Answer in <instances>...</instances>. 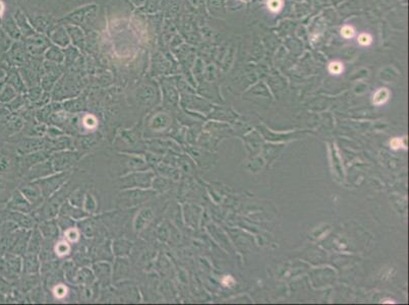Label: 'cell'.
I'll use <instances>...</instances> for the list:
<instances>
[{
	"label": "cell",
	"instance_id": "cell-22",
	"mask_svg": "<svg viewBox=\"0 0 409 305\" xmlns=\"http://www.w3.org/2000/svg\"><path fill=\"white\" fill-rule=\"evenodd\" d=\"M66 235H67L68 239H69V240H71V241H75V240L78 238V236H79L76 230H70V231H68Z\"/></svg>",
	"mask_w": 409,
	"mask_h": 305
},
{
	"label": "cell",
	"instance_id": "cell-14",
	"mask_svg": "<svg viewBox=\"0 0 409 305\" xmlns=\"http://www.w3.org/2000/svg\"><path fill=\"white\" fill-rule=\"evenodd\" d=\"M268 6H269L271 12L277 13L282 7V1H281V0H269Z\"/></svg>",
	"mask_w": 409,
	"mask_h": 305
},
{
	"label": "cell",
	"instance_id": "cell-20",
	"mask_svg": "<svg viewBox=\"0 0 409 305\" xmlns=\"http://www.w3.org/2000/svg\"><path fill=\"white\" fill-rule=\"evenodd\" d=\"M66 294V289L63 286H58L55 289V295L57 297H63Z\"/></svg>",
	"mask_w": 409,
	"mask_h": 305
},
{
	"label": "cell",
	"instance_id": "cell-2",
	"mask_svg": "<svg viewBox=\"0 0 409 305\" xmlns=\"http://www.w3.org/2000/svg\"><path fill=\"white\" fill-rule=\"evenodd\" d=\"M51 41L49 38H46L42 35L35 34L27 38V42L25 44L26 49L34 56H40L45 53V51L50 47Z\"/></svg>",
	"mask_w": 409,
	"mask_h": 305
},
{
	"label": "cell",
	"instance_id": "cell-9",
	"mask_svg": "<svg viewBox=\"0 0 409 305\" xmlns=\"http://www.w3.org/2000/svg\"><path fill=\"white\" fill-rule=\"evenodd\" d=\"M63 53H64V64L66 66H70L73 64L76 59L79 57V48H77L74 45H68L67 47L63 48Z\"/></svg>",
	"mask_w": 409,
	"mask_h": 305
},
{
	"label": "cell",
	"instance_id": "cell-15",
	"mask_svg": "<svg viewBox=\"0 0 409 305\" xmlns=\"http://www.w3.org/2000/svg\"><path fill=\"white\" fill-rule=\"evenodd\" d=\"M329 71L332 75H340L343 71V66L339 62H332L329 65Z\"/></svg>",
	"mask_w": 409,
	"mask_h": 305
},
{
	"label": "cell",
	"instance_id": "cell-19",
	"mask_svg": "<svg viewBox=\"0 0 409 305\" xmlns=\"http://www.w3.org/2000/svg\"><path fill=\"white\" fill-rule=\"evenodd\" d=\"M234 283H235V281L231 276H225L222 280V284L226 287H231Z\"/></svg>",
	"mask_w": 409,
	"mask_h": 305
},
{
	"label": "cell",
	"instance_id": "cell-4",
	"mask_svg": "<svg viewBox=\"0 0 409 305\" xmlns=\"http://www.w3.org/2000/svg\"><path fill=\"white\" fill-rule=\"evenodd\" d=\"M65 29L70 38V42L73 43V45L79 49H83L86 43V38L83 29L76 25H65Z\"/></svg>",
	"mask_w": 409,
	"mask_h": 305
},
{
	"label": "cell",
	"instance_id": "cell-21",
	"mask_svg": "<svg viewBox=\"0 0 409 305\" xmlns=\"http://www.w3.org/2000/svg\"><path fill=\"white\" fill-rule=\"evenodd\" d=\"M9 167V161L5 158H3L0 161V171H5Z\"/></svg>",
	"mask_w": 409,
	"mask_h": 305
},
{
	"label": "cell",
	"instance_id": "cell-17",
	"mask_svg": "<svg viewBox=\"0 0 409 305\" xmlns=\"http://www.w3.org/2000/svg\"><path fill=\"white\" fill-rule=\"evenodd\" d=\"M359 42L362 46H367L372 43V38L370 35L367 34H362L359 38Z\"/></svg>",
	"mask_w": 409,
	"mask_h": 305
},
{
	"label": "cell",
	"instance_id": "cell-1",
	"mask_svg": "<svg viewBox=\"0 0 409 305\" xmlns=\"http://www.w3.org/2000/svg\"><path fill=\"white\" fill-rule=\"evenodd\" d=\"M97 15V5L91 4L81 7L76 12L69 14L64 20L70 23V25H76L83 28H89L90 25H93Z\"/></svg>",
	"mask_w": 409,
	"mask_h": 305
},
{
	"label": "cell",
	"instance_id": "cell-11",
	"mask_svg": "<svg viewBox=\"0 0 409 305\" xmlns=\"http://www.w3.org/2000/svg\"><path fill=\"white\" fill-rule=\"evenodd\" d=\"M389 97H390L389 91H388L387 89H380L379 91H377V93L374 96V104L377 106L383 105L388 100H389Z\"/></svg>",
	"mask_w": 409,
	"mask_h": 305
},
{
	"label": "cell",
	"instance_id": "cell-23",
	"mask_svg": "<svg viewBox=\"0 0 409 305\" xmlns=\"http://www.w3.org/2000/svg\"><path fill=\"white\" fill-rule=\"evenodd\" d=\"M130 1L134 3L137 7H142V5H144L146 0H130Z\"/></svg>",
	"mask_w": 409,
	"mask_h": 305
},
{
	"label": "cell",
	"instance_id": "cell-6",
	"mask_svg": "<svg viewBox=\"0 0 409 305\" xmlns=\"http://www.w3.org/2000/svg\"><path fill=\"white\" fill-rule=\"evenodd\" d=\"M45 58L47 61H50V62H54L57 64L63 63L64 62L63 49L54 44L50 45V47L45 51Z\"/></svg>",
	"mask_w": 409,
	"mask_h": 305
},
{
	"label": "cell",
	"instance_id": "cell-5",
	"mask_svg": "<svg viewBox=\"0 0 409 305\" xmlns=\"http://www.w3.org/2000/svg\"><path fill=\"white\" fill-rule=\"evenodd\" d=\"M16 23L20 30V33H22L23 36H25L26 38H29L31 36H33L36 34V30H34V28L31 25L30 20H28V18L26 17V15L22 13V10H17V12L15 14L14 16Z\"/></svg>",
	"mask_w": 409,
	"mask_h": 305
},
{
	"label": "cell",
	"instance_id": "cell-12",
	"mask_svg": "<svg viewBox=\"0 0 409 305\" xmlns=\"http://www.w3.org/2000/svg\"><path fill=\"white\" fill-rule=\"evenodd\" d=\"M14 97H15V91L10 87H6L3 91V93L1 94V96H0V100L6 102V101L12 100Z\"/></svg>",
	"mask_w": 409,
	"mask_h": 305
},
{
	"label": "cell",
	"instance_id": "cell-3",
	"mask_svg": "<svg viewBox=\"0 0 409 305\" xmlns=\"http://www.w3.org/2000/svg\"><path fill=\"white\" fill-rule=\"evenodd\" d=\"M47 34L51 43H53L54 45L60 48H65L70 45V38L68 36L65 26L56 25L55 27L51 28Z\"/></svg>",
	"mask_w": 409,
	"mask_h": 305
},
{
	"label": "cell",
	"instance_id": "cell-13",
	"mask_svg": "<svg viewBox=\"0 0 409 305\" xmlns=\"http://www.w3.org/2000/svg\"><path fill=\"white\" fill-rule=\"evenodd\" d=\"M390 146H391V149H393L395 151L399 150V149H406V147L404 145V139L399 138V137H394L390 141Z\"/></svg>",
	"mask_w": 409,
	"mask_h": 305
},
{
	"label": "cell",
	"instance_id": "cell-8",
	"mask_svg": "<svg viewBox=\"0 0 409 305\" xmlns=\"http://www.w3.org/2000/svg\"><path fill=\"white\" fill-rule=\"evenodd\" d=\"M2 25H3V29H4L5 32L7 33V35H9L13 39L19 40L20 38H22L23 35H22V33H20V30H19V29H18V27L16 23L15 18H13V17L5 18L3 20Z\"/></svg>",
	"mask_w": 409,
	"mask_h": 305
},
{
	"label": "cell",
	"instance_id": "cell-16",
	"mask_svg": "<svg viewBox=\"0 0 409 305\" xmlns=\"http://www.w3.org/2000/svg\"><path fill=\"white\" fill-rule=\"evenodd\" d=\"M68 250H69V246L66 242H60L56 246V252L59 254V256H64L65 253L68 252Z\"/></svg>",
	"mask_w": 409,
	"mask_h": 305
},
{
	"label": "cell",
	"instance_id": "cell-7",
	"mask_svg": "<svg viewBox=\"0 0 409 305\" xmlns=\"http://www.w3.org/2000/svg\"><path fill=\"white\" fill-rule=\"evenodd\" d=\"M30 23L34 28L36 32L45 33L51 29L50 28V20L48 17L44 16L43 15H35L34 16L30 17Z\"/></svg>",
	"mask_w": 409,
	"mask_h": 305
},
{
	"label": "cell",
	"instance_id": "cell-10",
	"mask_svg": "<svg viewBox=\"0 0 409 305\" xmlns=\"http://www.w3.org/2000/svg\"><path fill=\"white\" fill-rule=\"evenodd\" d=\"M162 0H146L144 5H142L141 10L142 13L149 15H155L161 9Z\"/></svg>",
	"mask_w": 409,
	"mask_h": 305
},
{
	"label": "cell",
	"instance_id": "cell-18",
	"mask_svg": "<svg viewBox=\"0 0 409 305\" xmlns=\"http://www.w3.org/2000/svg\"><path fill=\"white\" fill-rule=\"evenodd\" d=\"M341 33H342V36L344 38H347V39L352 38L354 36V34H355L354 33V30L351 27H344L342 29V30H341Z\"/></svg>",
	"mask_w": 409,
	"mask_h": 305
}]
</instances>
